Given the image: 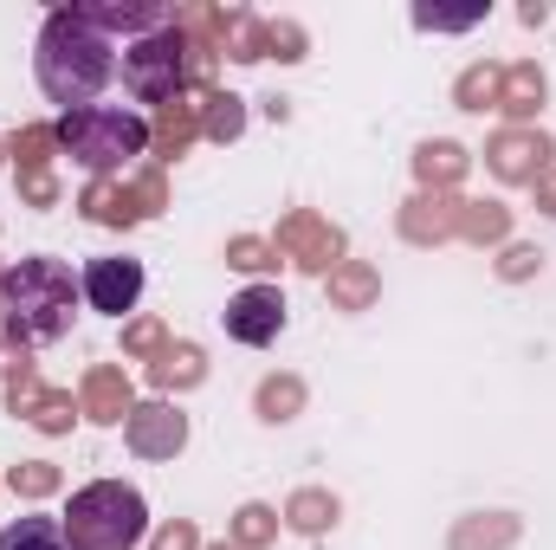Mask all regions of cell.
I'll return each instance as SVG.
<instances>
[{
	"mask_svg": "<svg viewBox=\"0 0 556 550\" xmlns=\"http://www.w3.org/2000/svg\"><path fill=\"white\" fill-rule=\"evenodd\" d=\"M0 550H72V538L59 518H13L0 532Z\"/></svg>",
	"mask_w": 556,
	"mask_h": 550,
	"instance_id": "ba28073f",
	"label": "cell"
},
{
	"mask_svg": "<svg viewBox=\"0 0 556 550\" xmlns=\"http://www.w3.org/2000/svg\"><path fill=\"white\" fill-rule=\"evenodd\" d=\"M117 72V52L104 39V26H91L85 7H59L39 33V91L65 111H85Z\"/></svg>",
	"mask_w": 556,
	"mask_h": 550,
	"instance_id": "6da1fadb",
	"label": "cell"
},
{
	"mask_svg": "<svg viewBox=\"0 0 556 550\" xmlns=\"http://www.w3.org/2000/svg\"><path fill=\"white\" fill-rule=\"evenodd\" d=\"M181 414H168V409H142V421H137V440L149 447V453H168V447H181Z\"/></svg>",
	"mask_w": 556,
	"mask_h": 550,
	"instance_id": "9c48e42d",
	"label": "cell"
},
{
	"mask_svg": "<svg viewBox=\"0 0 556 550\" xmlns=\"http://www.w3.org/2000/svg\"><path fill=\"white\" fill-rule=\"evenodd\" d=\"M59 142L72 149V162H78V168H91V175H111V168H124L130 155H142V142H149V124H142L137 111L85 104V111H65V124H59Z\"/></svg>",
	"mask_w": 556,
	"mask_h": 550,
	"instance_id": "7a4b0ae2",
	"label": "cell"
},
{
	"mask_svg": "<svg viewBox=\"0 0 556 550\" xmlns=\"http://www.w3.org/2000/svg\"><path fill=\"white\" fill-rule=\"evenodd\" d=\"M85 298H91V311H111V317L137 311L142 266L137 260H91V266H85Z\"/></svg>",
	"mask_w": 556,
	"mask_h": 550,
	"instance_id": "8992f818",
	"label": "cell"
},
{
	"mask_svg": "<svg viewBox=\"0 0 556 550\" xmlns=\"http://www.w3.org/2000/svg\"><path fill=\"white\" fill-rule=\"evenodd\" d=\"M72 550H130L142 538V499L130 486H85L65 505Z\"/></svg>",
	"mask_w": 556,
	"mask_h": 550,
	"instance_id": "277c9868",
	"label": "cell"
},
{
	"mask_svg": "<svg viewBox=\"0 0 556 550\" xmlns=\"http://www.w3.org/2000/svg\"><path fill=\"white\" fill-rule=\"evenodd\" d=\"M227 330H233L240 343H273L278 330H285V298H278L273 285L240 291V298L227 304Z\"/></svg>",
	"mask_w": 556,
	"mask_h": 550,
	"instance_id": "52a82bcc",
	"label": "cell"
},
{
	"mask_svg": "<svg viewBox=\"0 0 556 550\" xmlns=\"http://www.w3.org/2000/svg\"><path fill=\"white\" fill-rule=\"evenodd\" d=\"M330 512H337V505H324V499H304V505H298V525H304V532H317Z\"/></svg>",
	"mask_w": 556,
	"mask_h": 550,
	"instance_id": "30bf717a",
	"label": "cell"
},
{
	"mask_svg": "<svg viewBox=\"0 0 556 550\" xmlns=\"http://www.w3.org/2000/svg\"><path fill=\"white\" fill-rule=\"evenodd\" d=\"M291 402H298V389H266V414H273V421H278V409H291Z\"/></svg>",
	"mask_w": 556,
	"mask_h": 550,
	"instance_id": "8fae6325",
	"label": "cell"
},
{
	"mask_svg": "<svg viewBox=\"0 0 556 550\" xmlns=\"http://www.w3.org/2000/svg\"><path fill=\"white\" fill-rule=\"evenodd\" d=\"M162 550H188V532H168V538H162Z\"/></svg>",
	"mask_w": 556,
	"mask_h": 550,
	"instance_id": "7c38bea8",
	"label": "cell"
},
{
	"mask_svg": "<svg viewBox=\"0 0 556 550\" xmlns=\"http://www.w3.org/2000/svg\"><path fill=\"white\" fill-rule=\"evenodd\" d=\"M7 304H13V330L46 343L72 324V273L59 260H20L7 273Z\"/></svg>",
	"mask_w": 556,
	"mask_h": 550,
	"instance_id": "3957f363",
	"label": "cell"
},
{
	"mask_svg": "<svg viewBox=\"0 0 556 550\" xmlns=\"http://www.w3.org/2000/svg\"><path fill=\"white\" fill-rule=\"evenodd\" d=\"M175 78H181V39L175 33H155V39H142L124 52V85L137 91V98H168L175 91Z\"/></svg>",
	"mask_w": 556,
	"mask_h": 550,
	"instance_id": "5b68a950",
	"label": "cell"
}]
</instances>
